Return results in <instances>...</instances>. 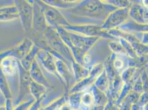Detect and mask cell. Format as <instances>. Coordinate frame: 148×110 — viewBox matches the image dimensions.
Wrapping results in <instances>:
<instances>
[{
	"label": "cell",
	"instance_id": "cell-2",
	"mask_svg": "<svg viewBox=\"0 0 148 110\" xmlns=\"http://www.w3.org/2000/svg\"><path fill=\"white\" fill-rule=\"evenodd\" d=\"M37 2L43 11L44 15L49 27L56 29L58 27L64 28L68 25L66 19L58 9L48 5L43 1H37Z\"/></svg>",
	"mask_w": 148,
	"mask_h": 110
},
{
	"label": "cell",
	"instance_id": "cell-15",
	"mask_svg": "<svg viewBox=\"0 0 148 110\" xmlns=\"http://www.w3.org/2000/svg\"><path fill=\"white\" fill-rule=\"evenodd\" d=\"M45 97V95L43 96V97L40 98L39 99L35 100L33 104L31 105L30 108L28 110H39L41 107V105L43 101L44 98Z\"/></svg>",
	"mask_w": 148,
	"mask_h": 110
},
{
	"label": "cell",
	"instance_id": "cell-1",
	"mask_svg": "<svg viewBox=\"0 0 148 110\" xmlns=\"http://www.w3.org/2000/svg\"><path fill=\"white\" fill-rule=\"evenodd\" d=\"M14 5L17 8L23 29L25 32L31 33L33 28V1L16 0Z\"/></svg>",
	"mask_w": 148,
	"mask_h": 110
},
{
	"label": "cell",
	"instance_id": "cell-9",
	"mask_svg": "<svg viewBox=\"0 0 148 110\" xmlns=\"http://www.w3.org/2000/svg\"><path fill=\"white\" fill-rule=\"evenodd\" d=\"M48 89H49L45 86L37 83L34 81L31 80L30 94L33 96L35 100H38L43 96H45Z\"/></svg>",
	"mask_w": 148,
	"mask_h": 110
},
{
	"label": "cell",
	"instance_id": "cell-18",
	"mask_svg": "<svg viewBox=\"0 0 148 110\" xmlns=\"http://www.w3.org/2000/svg\"><path fill=\"white\" fill-rule=\"evenodd\" d=\"M0 110H6V107L5 106V104L2 106H0Z\"/></svg>",
	"mask_w": 148,
	"mask_h": 110
},
{
	"label": "cell",
	"instance_id": "cell-12",
	"mask_svg": "<svg viewBox=\"0 0 148 110\" xmlns=\"http://www.w3.org/2000/svg\"><path fill=\"white\" fill-rule=\"evenodd\" d=\"M66 98L64 96H60L53 100L50 104L43 107L45 110H59L64 104L66 103Z\"/></svg>",
	"mask_w": 148,
	"mask_h": 110
},
{
	"label": "cell",
	"instance_id": "cell-11",
	"mask_svg": "<svg viewBox=\"0 0 148 110\" xmlns=\"http://www.w3.org/2000/svg\"><path fill=\"white\" fill-rule=\"evenodd\" d=\"M20 55L21 54L19 53V51L17 45L11 48L0 51V65L2 61L5 58L10 56L14 57L19 61H21L22 58H21V56Z\"/></svg>",
	"mask_w": 148,
	"mask_h": 110
},
{
	"label": "cell",
	"instance_id": "cell-14",
	"mask_svg": "<svg viewBox=\"0 0 148 110\" xmlns=\"http://www.w3.org/2000/svg\"><path fill=\"white\" fill-rule=\"evenodd\" d=\"M34 101L35 100L33 99L32 100L22 101L14 106L13 110H28Z\"/></svg>",
	"mask_w": 148,
	"mask_h": 110
},
{
	"label": "cell",
	"instance_id": "cell-10",
	"mask_svg": "<svg viewBox=\"0 0 148 110\" xmlns=\"http://www.w3.org/2000/svg\"><path fill=\"white\" fill-rule=\"evenodd\" d=\"M0 92L6 99H12V94L7 80L6 77L0 68Z\"/></svg>",
	"mask_w": 148,
	"mask_h": 110
},
{
	"label": "cell",
	"instance_id": "cell-3",
	"mask_svg": "<svg viewBox=\"0 0 148 110\" xmlns=\"http://www.w3.org/2000/svg\"><path fill=\"white\" fill-rule=\"evenodd\" d=\"M48 27L42 7L37 3V1H33V19L31 37H44Z\"/></svg>",
	"mask_w": 148,
	"mask_h": 110
},
{
	"label": "cell",
	"instance_id": "cell-19",
	"mask_svg": "<svg viewBox=\"0 0 148 110\" xmlns=\"http://www.w3.org/2000/svg\"><path fill=\"white\" fill-rule=\"evenodd\" d=\"M39 110H45V109H44L43 107H40V109H39Z\"/></svg>",
	"mask_w": 148,
	"mask_h": 110
},
{
	"label": "cell",
	"instance_id": "cell-4",
	"mask_svg": "<svg viewBox=\"0 0 148 110\" xmlns=\"http://www.w3.org/2000/svg\"><path fill=\"white\" fill-rule=\"evenodd\" d=\"M19 90L18 96L15 101V105L23 101L26 95L30 94L31 78L29 72L25 70L18 61Z\"/></svg>",
	"mask_w": 148,
	"mask_h": 110
},
{
	"label": "cell",
	"instance_id": "cell-13",
	"mask_svg": "<svg viewBox=\"0 0 148 110\" xmlns=\"http://www.w3.org/2000/svg\"><path fill=\"white\" fill-rule=\"evenodd\" d=\"M19 18L18 13H3L0 14V22H5Z\"/></svg>",
	"mask_w": 148,
	"mask_h": 110
},
{
	"label": "cell",
	"instance_id": "cell-17",
	"mask_svg": "<svg viewBox=\"0 0 148 110\" xmlns=\"http://www.w3.org/2000/svg\"><path fill=\"white\" fill-rule=\"evenodd\" d=\"M58 110H74V109L71 106L70 104L65 103L62 105Z\"/></svg>",
	"mask_w": 148,
	"mask_h": 110
},
{
	"label": "cell",
	"instance_id": "cell-16",
	"mask_svg": "<svg viewBox=\"0 0 148 110\" xmlns=\"http://www.w3.org/2000/svg\"><path fill=\"white\" fill-rule=\"evenodd\" d=\"M5 106L6 107V110H13L14 106L12 103V99L5 100Z\"/></svg>",
	"mask_w": 148,
	"mask_h": 110
},
{
	"label": "cell",
	"instance_id": "cell-8",
	"mask_svg": "<svg viewBox=\"0 0 148 110\" xmlns=\"http://www.w3.org/2000/svg\"><path fill=\"white\" fill-rule=\"evenodd\" d=\"M40 50L41 49L34 43L30 52L20 61L21 65L25 70L28 71H29L32 63L36 59L37 54Z\"/></svg>",
	"mask_w": 148,
	"mask_h": 110
},
{
	"label": "cell",
	"instance_id": "cell-7",
	"mask_svg": "<svg viewBox=\"0 0 148 110\" xmlns=\"http://www.w3.org/2000/svg\"><path fill=\"white\" fill-rule=\"evenodd\" d=\"M18 61L12 56L7 57L2 61L0 68L6 77L14 76L17 71H18Z\"/></svg>",
	"mask_w": 148,
	"mask_h": 110
},
{
	"label": "cell",
	"instance_id": "cell-6",
	"mask_svg": "<svg viewBox=\"0 0 148 110\" xmlns=\"http://www.w3.org/2000/svg\"><path fill=\"white\" fill-rule=\"evenodd\" d=\"M31 79L37 83L45 86L48 89H53V87L50 84L48 80L44 76L42 69L40 67L38 62L36 59L31 65L29 71Z\"/></svg>",
	"mask_w": 148,
	"mask_h": 110
},
{
	"label": "cell",
	"instance_id": "cell-5",
	"mask_svg": "<svg viewBox=\"0 0 148 110\" xmlns=\"http://www.w3.org/2000/svg\"><path fill=\"white\" fill-rule=\"evenodd\" d=\"M37 58L40 61L44 68L47 71L54 75L62 83V79L56 71V58L53 55L46 50H40L37 54Z\"/></svg>",
	"mask_w": 148,
	"mask_h": 110
}]
</instances>
